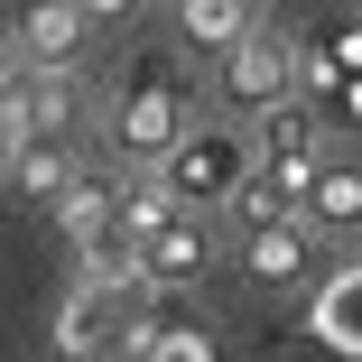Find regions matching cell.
Here are the masks:
<instances>
[{
	"label": "cell",
	"mask_w": 362,
	"mask_h": 362,
	"mask_svg": "<svg viewBox=\"0 0 362 362\" xmlns=\"http://www.w3.org/2000/svg\"><path fill=\"white\" fill-rule=\"evenodd\" d=\"M28 93V56H19V28H0V103Z\"/></svg>",
	"instance_id": "17"
},
{
	"label": "cell",
	"mask_w": 362,
	"mask_h": 362,
	"mask_svg": "<svg viewBox=\"0 0 362 362\" xmlns=\"http://www.w3.org/2000/svg\"><path fill=\"white\" fill-rule=\"evenodd\" d=\"M19 130H28V149H65V130H75V75H28Z\"/></svg>",
	"instance_id": "10"
},
{
	"label": "cell",
	"mask_w": 362,
	"mask_h": 362,
	"mask_svg": "<svg viewBox=\"0 0 362 362\" xmlns=\"http://www.w3.org/2000/svg\"><path fill=\"white\" fill-rule=\"evenodd\" d=\"M204 269H214V223H204V214H168V223L139 242V288H149V298L204 279Z\"/></svg>",
	"instance_id": "5"
},
{
	"label": "cell",
	"mask_w": 362,
	"mask_h": 362,
	"mask_svg": "<svg viewBox=\"0 0 362 362\" xmlns=\"http://www.w3.org/2000/svg\"><path fill=\"white\" fill-rule=\"evenodd\" d=\"M251 28H260V10H251V0H177V47H204L214 65H223Z\"/></svg>",
	"instance_id": "9"
},
{
	"label": "cell",
	"mask_w": 362,
	"mask_h": 362,
	"mask_svg": "<svg viewBox=\"0 0 362 362\" xmlns=\"http://www.w3.org/2000/svg\"><path fill=\"white\" fill-rule=\"evenodd\" d=\"M242 269L260 288H298L316 269V233L298 223V214H260V223H242Z\"/></svg>",
	"instance_id": "6"
},
{
	"label": "cell",
	"mask_w": 362,
	"mask_h": 362,
	"mask_svg": "<svg viewBox=\"0 0 362 362\" xmlns=\"http://www.w3.org/2000/svg\"><path fill=\"white\" fill-rule=\"evenodd\" d=\"M103 139H112V158H121L130 177L168 168V149L186 139V93H177V75H168V65H139V75L121 84V103H112Z\"/></svg>",
	"instance_id": "2"
},
{
	"label": "cell",
	"mask_w": 362,
	"mask_h": 362,
	"mask_svg": "<svg viewBox=\"0 0 362 362\" xmlns=\"http://www.w3.org/2000/svg\"><path fill=\"white\" fill-rule=\"evenodd\" d=\"M75 10H84V28H112V19H130V10H139V0H75Z\"/></svg>",
	"instance_id": "19"
},
{
	"label": "cell",
	"mask_w": 362,
	"mask_h": 362,
	"mask_svg": "<svg viewBox=\"0 0 362 362\" xmlns=\"http://www.w3.org/2000/svg\"><path fill=\"white\" fill-rule=\"evenodd\" d=\"M112 195H121V177H75V195L56 204V223H65V242H75V251L112 223Z\"/></svg>",
	"instance_id": "14"
},
{
	"label": "cell",
	"mask_w": 362,
	"mask_h": 362,
	"mask_svg": "<svg viewBox=\"0 0 362 362\" xmlns=\"http://www.w3.org/2000/svg\"><path fill=\"white\" fill-rule=\"evenodd\" d=\"M149 362H223V344H214L204 325H158L149 334Z\"/></svg>",
	"instance_id": "16"
},
{
	"label": "cell",
	"mask_w": 362,
	"mask_h": 362,
	"mask_svg": "<svg viewBox=\"0 0 362 362\" xmlns=\"http://www.w3.org/2000/svg\"><path fill=\"white\" fill-rule=\"evenodd\" d=\"M75 177H84V168H75V149H19V158H10V186H19L28 204H47V214L75 195Z\"/></svg>",
	"instance_id": "11"
},
{
	"label": "cell",
	"mask_w": 362,
	"mask_h": 362,
	"mask_svg": "<svg viewBox=\"0 0 362 362\" xmlns=\"http://www.w3.org/2000/svg\"><path fill=\"white\" fill-rule=\"evenodd\" d=\"M251 10H260V0H251Z\"/></svg>",
	"instance_id": "20"
},
{
	"label": "cell",
	"mask_w": 362,
	"mask_h": 362,
	"mask_svg": "<svg viewBox=\"0 0 362 362\" xmlns=\"http://www.w3.org/2000/svg\"><path fill=\"white\" fill-rule=\"evenodd\" d=\"M298 103L325 121V139H362V75H344V84H307Z\"/></svg>",
	"instance_id": "15"
},
{
	"label": "cell",
	"mask_w": 362,
	"mask_h": 362,
	"mask_svg": "<svg viewBox=\"0 0 362 362\" xmlns=\"http://www.w3.org/2000/svg\"><path fill=\"white\" fill-rule=\"evenodd\" d=\"M28 149V130H19V103H0V177H10V158Z\"/></svg>",
	"instance_id": "18"
},
{
	"label": "cell",
	"mask_w": 362,
	"mask_h": 362,
	"mask_svg": "<svg viewBox=\"0 0 362 362\" xmlns=\"http://www.w3.org/2000/svg\"><path fill=\"white\" fill-rule=\"evenodd\" d=\"M214 93H223V112H251V121L288 112V103H298V47L269 37V28H251L223 65H214Z\"/></svg>",
	"instance_id": "3"
},
{
	"label": "cell",
	"mask_w": 362,
	"mask_h": 362,
	"mask_svg": "<svg viewBox=\"0 0 362 362\" xmlns=\"http://www.w3.org/2000/svg\"><path fill=\"white\" fill-rule=\"evenodd\" d=\"M168 214H177V195H168L158 177H121V195H112V223H121L130 242H149V233L168 223Z\"/></svg>",
	"instance_id": "13"
},
{
	"label": "cell",
	"mask_w": 362,
	"mask_h": 362,
	"mask_svg": "<svg viewBox=\"0 0 362 362\" xmlns=\"http://www.w3.org/2000/svg\"><path fill=\"white\" fill-rule=\"evenodd\" d=\"M298 223L307 233H362V158H325L298 195Z\"/></svg>",
	"instance_id": "8"
},
{
	"label": "cell",
	"mask_w": 362,
	"mask_h": 362,
	"mask_svg": "<svg viewBox=\"0 0 362 362\" xmlns=\"http://www.w3.org/2000/svg\"><path fill=\"white\" fill-rule=\"evenodd\" d=\"M168 195H177V214H223L242 186H251V139L233 130V121H186V139L168 149V168H149Z\"/></svg>",
	"instance_id": "1"
},
{
	"label": "cell",
	"mask_w": 362,
	"mask_h": 362,
	"mask_svg": "<svg viewBox=\"0 0 362 362\" xmlns=\"http://www.w3.org/2000/svg\"><path fill=\"white\" fill-rule=\"evenodd\" d=\"M316 334H325L334 353H362V269H344L325 298H316Z\"/></svg>",
	"instance_id": "12"
},
{
	"label": "cell",
	"mask_w": 362,
	"mask_h": 362,
	"mask_svg": "<svg viewBox=\"0 0 362 362\" xmlns=\"http://www.w3.org/2000/svg\"><path fill=\"white\" fill-rule=\"evenodd\" d=\"M19 56H28V75H75V56H84V10H75V0H37V10L19 19Z\"/></svg>",
	"instance_id": "7"
},
{
	"label": "cell",
	"mask_w": 362,
	"mask_h": 362,
	"mask_svg": "<svg viewBox=\"0 0 362 362\" xmlns=\"http://www.w3.org/2000/svg\"><path fill=\"white\" fill-rule=\"evenodd\" d=\"M121 307H149V288H103V279H84L75 298H65V316H56V353H65V362H112Z\"/></svg>",
	"instance_id": "4"
}]
</instances>
